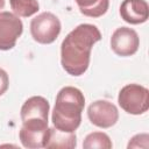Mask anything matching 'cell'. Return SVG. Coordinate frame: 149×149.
Here are the masks:
<instances>
[{"instance_id": "5bb4252c", "label": "cell", "mask_w": 149, "mask_h": 149, "mask_svg": "<svg viewBox=\"0 0 149 149\" xmlns=\"http://www.w3.org/2000/svg\"><path fill=\"white\" fill-rule=\"evenodd\" d=\"M112 147H113V144H112L109 136L102 132L90 133L83 142V148H85V149H93V148L111 149Z\"/></svg>"}, {"instance_id": "7a4b0ae2", "label": "cell", "mask_w": 149, "mask_h": 149, "mask_svg": "<svg viewBox=\"0 0 149 149\" xmlns=\"http://www.w3.org/2000/svg\"><path fill=\"white\" fill-rule=\"evenodd\" d=\"M84 106L85 98L79 88L73 86H65L61 88L57 93L51 115L54 127L62 132H76L81 122V112L84 111Z\"/></svg>"}, {"instance_id": "5b68a950", "label": "cell", "mask_w": 149, "mask_h": 149, "mask_svg": "<svg viewBox=\"0 0 149 149\" xmlns=\"http://www.w3.org/2000/svg\"><path fill=\"white\" fill-rule=\"evenodd\" d=\"M49 127L45 121H26L22 122L19 136L22 146L28 149L45 148L48 141Z\"/></svg>"}, {"instance_id": "3957f363", "label": "cell", "mask_w": 149, "mask_h": 149, "mask_svg": "<svg viewBox=\"0 0 149 149\" xmlns=\"http://www.w3.org/2000/svg\"><path fill=\"white\" fill-rule=\"evenodd\" d=\"M118 102L128 114H143L149 108V91L140 84H128L120 90Z\"/></svg>"}, {"instance_id": "8fae6325", "label": "cell", "mask_w": 149, "mask_h": 149, "mask_svg": "<svg viewBox=\"0 0 149 149\" xmlns=\"http://www.w3.org/2000/svg\"><path fill=\"white\" fill-rule=\"evenodd\" d=\"M77 146V137L74 132L68 133L62 132L57 128H49L48 141L45 143V148H69L72 149Z\"/></svg>"}, {"instance_id": "52a82bcc", "label": "cell", "mask_w": 149, "mask_h": 149, "mask_svg": "<svg viewBox=\"0 0 149 149\" xmlns=\"http://www.w3.org/2000/svg\"><path fill=\"white\" fill-rule=\"evenodd\" d=\"M140 47L137 33L129 27L118 28L111 37V48L118 56L128 57L134 55Z\"/></svg>"}, {"instance_id": "2e32d148", "label": "cell", "mask_w": 149, "mask_h": 149, "mask_svg": "<svg viewBox=\"0 0 149 149\" xmlns=\"http://www.w3.org/2000/svg\"><path fill=\"white\" fill-rule=\"evenodd\" d=\"M5 6V0H0V9H2Z\"/></svg>"}, {"instance_id": "9c48e42d", "label": "cell", "mask_w": 149, "mask_h": 149, "mask_svg": "<svg viewBox=\"0 0 149 149\" xmlns=\"http://www.w3.org/2000/svg\"><path fill=\"white\" fill-rule=\"evenodd\" d=\"M50 105L48 100L41 95L28 98L21 107V120L26 121H45L48 122Z\"/></svg>"}, {"instance_id": "9a60e30c", "label": "cell", "mask_w": 149, "mask_h": 149, "mask_svg": "<svg viewBox=\"0 0 149 149\" xmlns=\"http://www.w3.org/2000/svg\"><path fill=\"white\" fill-rule=\"evenodd\" d=\"M9 85V79L7 72L0 68V95H2L7 90Z\"/></svg>"}, {"instance_id": "4fadbf2b", "label": "cell", "mask_w": 149, "mask_h": 149, "mask_svg": "<svg viewBox=\"0 0 149 149\" xmlns=\"http://www.w3.org/2000/svg\"><path fill=\"white\" fill-rule=\"evenodd\" d=\"M9 3L14 14L22 17L31 16L40 9L37 0H9Z\"/></svg>"}, {"instance_id": "30bf717a", "label": "cell", "mask_w": 149, "mask_h": 149, "mask_svg": "<svg viewBox=\"0 0 149 149\" xmlns=\"http://www.w3.org/2000/svg\"><path fill=\"white\" fill-rule=\"evenodd\" d=\"M120 15L127 23H143L149 17L148 3L146 0H123L120 5Z\"/></svg>"}, {"instance_id": "ba28073f", "label": "cell", "mask_w": 149, "mask_h": 149, "mask_svg": "<svg viewBox=\"0 0 149 149\" xmlns=\"http://www.w3.org/2000/svg\"><path fill=\"white\" fill-rule=\"evenodd\" d=\"M88 120L99 128H109L119 120V112L114 104L107 100L93 101L87 108Z\"/></svg>"}, {"instance_id": "8992f818", "label": "cell", "mask_w": 149, "mask_h": 149, "mask_svg": "<svg viewBox=\"0 0 149 149\" xmlns=\"http://www.w3.org/2000/svg\"><path fill=\"white\" fill-rule=\"evenodd\" d=\"M23 31V23L10 12H0V50H10Z\"/></svg>"}, {"instance_id": "7c38bea8", "label": "cell", "mask_w": 149, "mask_h": 149, "mask_svg": "<svg viewBox=\"0 0 149 149\" xmlns=\"http://www.w3.org/2000/svg\"><path fill=\"white\" fill-rule=\"evenodd\" d=\"M81 14L88 17L102 16L109 6V0H76Z\"/></svg>"}, {"instance_id": "277c9868", "label": "cell", "mask_w": 149, "mask_h": 149, "mask_svg": "<svg viewBox=\"0 0 149 149\" xmlns=\"http://www.w3.org/2000/svg\"><path fill=\"white\" fill-rule=\"evenodd\" d=\"M61 28L59 19L50 12L38 14L30 22L31 37L41 44H50L55 42L61 33Z\"/></svg>"}, {"instance_id": "6da1fadb", "label": "cell", "mask_w": 149, "mask_h": 149, "mask_svg": "<svg viewBox=\"0 0 149 149\" xmlns=\"http://www.w3.org/2000/svg\"><path fill=\"white\" fill-rule=\"evenodd\" d=\"M101 40V33L97 26L81 23L71 30L61 44V63L71 76L78 77L87 70L91 50L94 43Z\"/></svg>"}]
</instances>
